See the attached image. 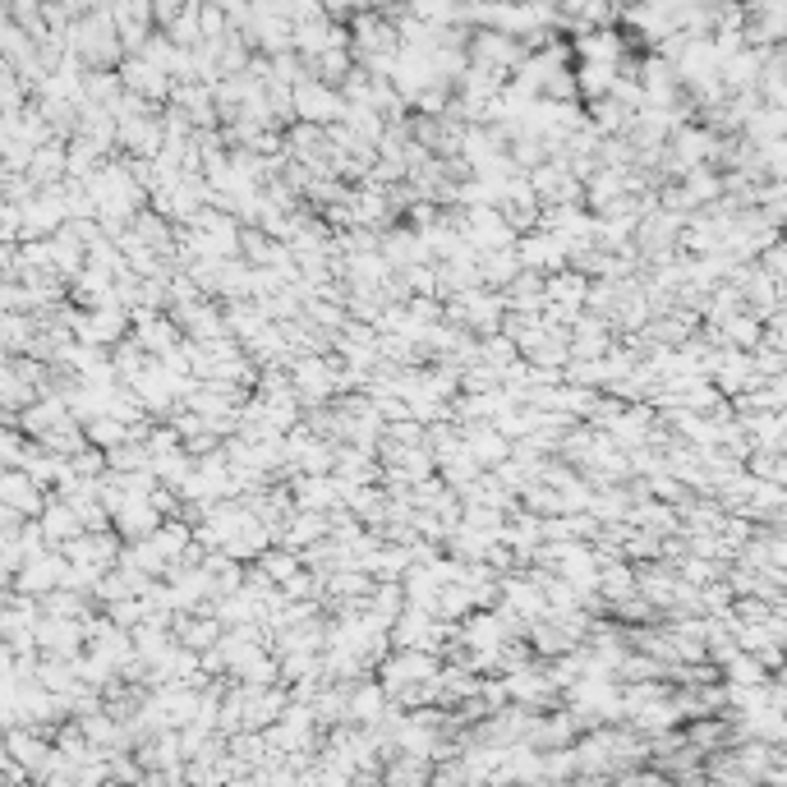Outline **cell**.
I'll return each instance as SVG.
<instances>
[{
	"mask_svg": "<svg viewBox=\"0 0 787 787\" xmlns=\"http://www.w3.org/2000/svg\"><path fill=\"white\" fill-rule=\"evenodd\" d=\"M300 567H304V558H300L295 548H285V544H277V548L267 544V548L258 553V558H254V575H263L267 585H281L285 575H295Z\"/></svg>",
	"mask_w": 787,
	"mask_h": 787,
	"instance_id": "obj_5",
	"label": "cell"
},
{
	"mask_svg": "<svg viewBox=\"0 0 787 787\" xmlns=\"http://www.w3.org/2000/svg\"><path fill=\"white\" fill-rule=\"evenodd\" d=\"M382 714H388V690L382 682H351L345 686V719L359 727H373Z\"/></svg>",
	"mask_w": 787,
	"mask_h": 787,
	"instance_id": "obj_4",
	"label": "cell"
},
{
	"mask_svg": "<svg viewBox=\"0 0 787 787\" xmlns=\"http://www.w3.org/2000/svg\"><path fill=\"white\" fill-rule=\"evenodd\" d=\"M460 443H466V452L474 456V466H479V470H493L497 460H507V456H511V437L497 433V429L488 424V419H474V424H470L466 433H460Z\"/></svg>",
	"mask_w": 787,
	"mask_h": 787,
	"instance_id": "obj_3",
	"label": "cell"
},
{
	"mask_svg": "<svg viewBox=\"0 0 787 787\" xmlns=\"http://www.w3.org/2000/svg\"><path fill=\"white\" fill-rule=\"evenodd\" d=\"M341 111H345V102H341V92L332 84L314 79V74H304L300 84H291V115H295V120H304V125H337Z\"/></svg>",
	"mask_w": 787,
	"mask_h": 787,
	"instance_id": "obj_1",
	"label": "cell"
},
{
	"mask_svg": "<svg viewBox=\"0 0 787 787\" xmlns=\"http://www.w3.org/2000/svg\"><path fill=\"white\" fill-rule=\"evenodd\" d=\"M466 55H470V65H484L493 74H507L516 69V61L525 55V47L516 42L511 33H497V28H479L474 37H466Z\"/></svg>",
	"mask_w": 787,
	"mask_h": 787,
	"instance_id": "obj_2",
	"label": "cell"
}]
</instances>
